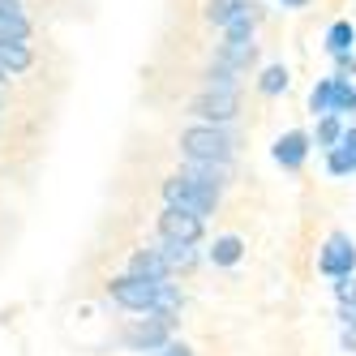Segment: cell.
Here are the masks:
<instances>
[{"mask_svg": "<svg viewBox=\"0 0 356 356\" xmlns=\"http://www.w3.org/2000/svg\"><path fill=\"white\" fill-rule=\"evenodd\" d=\"M176 146H181L185 163H232L236 155V138L223 124H189V129H181Z\"/></svg>", "mask_w": 356, "mask_h": 356, "instance_id": "obj_1", "label": "cell"}, {"mask_svg": "<svg viewBox=\"0 0 356 356\" xmlns=\"http://www.w3.org/2000/svg\"><path fill=\"white\" fill-rule=\"evenodd\" d=\"M163 202H168L172 211H185V215L207 219L219 207V193L207 189V185H197V181H189L185 172H176V176H168V181H163Z\"/></svg>", "mask_w": 356, "mask_h": 356, "instance_id": "obj_2", "label": "cell"}, {"mask_svg": "<svg viewBox=\"0 0 356 356\" xmlns=\"http://www.w3.org/2000/svg\"><path fill=\"white\" fill-rule=\"evenodd\" d=\"M112 300L129 314H155V300H159V284L155 279H138V275H120L108 284Z\"/></svg>", "mask_w": 356, "mask_h": 356, "instance_id": "obj_3", "label": "cell"}, {"mask_svg": "<svg viewBox=\"0 0 356 356\" xmlns=\"http://www.w3.org/2000/svg\"><path fill=\"white\" fill-rule=\"evenodd\" d=\"M189 112L202 120V124H227V120H236L241 112V90H202Z\"/></svg>", "mask_w": 356, "mask_h": 356, "instance_id": "obj_4", "label": "cell"}, {"mask_svg": "<svg viewBox=\"0 0 356 356\" xmlns=\"http://www.w3.org/2000/svg\"><path fill=\"white\" fill-rule=\"evenodd\" d=\"M159 241H168V245H197L202 236H207V223H202L197 215H185V211H172V207H163L159 211Z\"/></svg>", "mask_w": 356, "mask_h": 356, "instance_id": "obj_5", "label": "cell"}, {"mask_svg": "<svg viewBox=\"0 0 356 356\" xmlns=\"http://www.w3.org/2000/svg\"><path fill=\"white\" fill-rule=\"evenodd\" d=\"M318 266H322V275H330V279L356 275V245H352V236L330 232V241H326L322 253H318Z\"/></svg>", "mask_w": 356, "mask_h": 356, "instance_id": "obj_6", "label": "cell"}, {"mask_svg": "<svg viewBox=\"0 0 356 356\" xmlns=\"http://www.w3.org/2000/svg\"><path fill=\"white\" fill-rule=\"evenodd\" d=\"M168 330H172L168 318L150 314V322H134L129 330H124V343H129L134 352H155V348H168Z\"/></svg>", "mask_w": 356, "mask_h": 356, "instance_id": "obj_7", "label": "cell"}, {"mask_svg": "<svg viewBox=\"0 0 356 356\" xmlns=\"http://www.w3.org/2000/svg\"><path fill=\"white\" fill-rule=\"evenodd\" d=\"M305 159H309V134L292 129V134H284V138L275 142V163H284L288 172L305 168Z\"/></svg>", "mask_w": 356, "mask_h": 356, "instance_id": "obj_8", "label": "cell"}, {"mask_svg": "<svg viewBox=\"0 0 356 356\" xmlns=\"http://www.w3.org/2000/svg\"><path fill=\"white\" fill-rule=\"evenodd\" d=\"M129 275L138 279H155V284H163V279H172V266L159 249H138L134 258H129Z\"/></svg>", "mask_w": 356, "mask_h": 356, "instance_id": "obj_9", "label": "cell"}, {"mask_svg": "<svg viewBox=\"0 0 356 356\" xmlns=\"http://www.w3.org/2000/svg\"><path fill=\"white\" fill-rule=\"evenodd\" d=\"M253 60H258V43H253V39H223V47H219V65L245 73Z\"/></svg>", "mask_w": 356, "mask_h": 356, "instance_id": "obj_10", "label": "cell"}, {"mask_svg": "<svg viewBox=\"0 0 356 356\" xmlns=\"http://www.w3.org/2000/svg\"><path fill=\"white\" fill-rule=\"evenodd\" d=\"M185 176L197 185H207V189H223L227 181H232V163H185Z\"/></svg>", "mask_w": 356, "mask_h": 356, "instance_id": "obj_11", "label": "cell"}, {"mask_svg": "<svg viewBox=\"0 0 356 356\" xmlns=\"http://www.w3.org/2000/svg\"><path fill=\"white\" fill-rule=\"evenodd\" d=\"M31 65H35V52L26 43H0V69H5L9 78L13 73H26Z\"/></svg>", "mask_w": 356, "mask_h": 356, "instance_id": "obj_12", "label": "cell"}, {"mask_svg": "<svg viewBox=\"0 0 356 356\" xmlns=\"http://www.w3.org/2000/svg\"><path fill=\"white\" fill-rule=\"evenodd\" d=\"M245 9H253V0H207V22L211 26H227L236 13H245Z\"/></svg>", "mask_w": 356, "mask_h": 356, "instance_id": "obj_13", "label": "cell"}, {"mask_svg": "<svg viewBox=\"0 0 356 356\" xmlns=\"http://www.w3.org/2000/svg\"><path fill=\"white\" fill-rule=\"evenodd\" d=\"M245 258V241L241 236H215V245H211V262L215 266H236Z\"/></svg>", "mask_w": 356, "mask_h": 356, "instance_id": "obj_14", "label": "cell"}, {"mask_svg": "<svg viewBox=\"0 0 356 356\" xmlns=\"http://www.w3.org/2000/svg\"><path fill=\"white\" fill-rule=\"evenodd\" d=\"M352 43H356V26H352V22H335V26L326 31V52L330 56H348Z\"/></svg>", "mask_w": 356, "mask_h": 356, "instance_id": "obj_15", "label": "cell"}, {"mask_svg": "<svg viewBox=\"0 0 356 356\" xmlns=\"http://www.w3.org/2000/svg\"><path fill=\"white\" fill-rule=\"evenodd\" d=\"M26 39H31L26 13H0V43H26Z\"/></svg>", "mask_w": 356, "mask_h": 356, "instance_id": "obj_16", "label": "cell"}, {"mask_svg": "<svg viewBox=\"0 0 356 356\" xmlns=\"http://www.w3.org/2000/svg\"><path fill=\"white\" fill-rule=\"evenodd\" d=\"M330 108H335V78H322V82L309 90V112L322 120V116H330Z\"/></svg>", "mask_w": 356, "mask_h": 356, "instance_id": "obj_17", "label": "cell"}, {"mask_svg": "<svg viewBox=\"0 0 356 356\" xmlns=\"http://www.w3.org/2000/svg\"><path fill=\"white\" fill-rule=\"evenodd\" d=\"M314 142H318V146H326V150L343 146V124H339V116H322V120H318V134H314Z\"/></svg>", "mask_w": 356, "mask_h": 356, "instance_id": "obj_18", "label": "cell"}, {"mask_svg": "<svg viewBox=\"0 0 356 356\" xmlns=\"http://www.w3.org/2000/svg\"><path fill=\"white\" fill-rule=\"evenodd\" d=\"M159 253L168 258V266H172V270H189V266L197 262L193 245H168V241H159Z\"/></svg>", "mask_w": 356, "mask_h": 356, "instance_id": "obj_19", "label": "cell"}, {"mask_svg": "<svg viewBox=\"0 0 356 356\" xmlns=\"http://www.w3.org/2000/svg\"><path fill=\"white\" fill-rule=\"evenodd\" d=\"M326 172H330V176H348V172H356V150H348V146L326 150Z\"/></svg>", "mask_w": 356, "mask_h": 356, "instance_id": "obj_20", "label": "cell"}, {"mask_svg": "<svg viewBox=\"0 0 356 356\" xmlns=\"http://www.w3.org/2000/svg\"><path fill=\"white\" fill-rule=\"evenodd\" d=\"M356 112V86L348 78H335V108H330V116H352Z\"/></svg>", "mask_w": 356, "mask_h": 356, "instance_id": "obj_21", "label": "cell"}, {"mask_svg": "<svg viewBox=\"0 0 356 356\" xmlns=\"http://www.w3.org/2000/svg\"><path fill=\"white\" fill-rule=\"evenodd\" d=\"M258 90H262V95H284V90H288V69H284V65H270V69H262Z\"/></svg>", "mask_w": 356, "mask_h": 356, "instance_id": "obj_22", "label": "cell"}, {"mask_svg": "<svg viewBox=\"0 0 356 356\" xmlns=\"http://www.w3.org/2000/svg\"><path fill=\"white\" fill-rule=\"evenodd\" d=\"M207 90H236V69H227V65H211L207 69Z\"/></svg>", "mask_w": 356, "mask_h": 356, "instance_id": "obj_23", "label": "cell"}, {"mask_svg": "<svg viewBox=\"0 0 356 356\" xmlns=\"http://www.w3.org/2000/svg\"><path fill=\"white\" fill-rule=\"evenodd\" d=\"M335 296H339V305H356V275L335 279Z\"/></svg>", "mask_w": 356, "mask_h": 356, "instance_id": "obj_24", "label": "cell"}, {"mask_svg": "<svg viewBox=\"0 0 356 356\" xmlns=\"http://www.w3.org/2000/svg\"><path fill=\"white\" fill-rule=\"evenodd\" d=\"M335 65H339L335 78H352V73H356V56H352V52H348V56H335Z\"/></svg>", "mask_w": 356, "mask_h": 356, "instance_id": "obj_25", "label": "cell"}, {"mask_svg": "<svg viewBox=\"0 0 356 356\" xmlns=\"http://www.w3.org/2000/svg\"><path fill=\"white\" fill-rule=\"evenodd\" d=\"M155 356H193V352H189L185 343H168V348H159Z\"/></svg>", "mask_w": 356, "mask_h": 356, "instance_id": "obj_26", "label": "cell"}, {"mask_svg": "<svg viewBox=\"0 0 356 356\" xmlns=\"http://www.w3.org/2000/svg\"><path fill=\"white\" fill-rule=\"evenodd\" d=\"M339 318H343V326H356V305H343Z\"/></svg>", "mask_w": 356, "mask_h": 356, "instance_id": "obj_27", "label": "cell"}, {"mask_svg": "<svg viewBox=\"0 0 356 356\" xmlns=\"http://www.w3.org/2000/svg\"><path fill=\"white\" fill-rule=\"evenodd\" d=\"M343 146L356 150V124H348V129H343Z\"/></svg>", "mask_w": 356, "mask_h": 356, "instance_id": "obj_28", "label": "cell"}, {"mask_svg": "<svg viewBox=\"0 0 356 356\" xmlns=\"http://www.w3.org/2000/svg\"><path fill=\"white\" fill-rule=\"evenodd\" d=\"M284 5H288V9H305V5H309V0H284Z\"/></svg>", "mask_w": 356, "mask_h": 356, "instance_id": "obj_29", "label": "cell"}, {"mask_svg": "<svg viewBox=\"0 0 356 356\" xmlns=\"http://www.w3.org/2000/svg\"><path fill=\"white\" fill-rule=\"evenodd\" d=\"M5 82H9V73H5V69H0V86H5Z\"/></svg>", "mask_w": 356, "mask_h": 356, "instance_id": "obj_30", "label": "cell"}, {"mask_svg": "<svg viewBox=\"0 0 356 356\" xmlns=\"http://www.w3.org/2000/svg\"><path fill=\"white\" fill-rule=\"evenodd\" d=\"M0 112H5V99H0Z\"/></svg>", "mask_w": 356, "mask_h": 356, "instance_id": "obj_31", "label": "cell"}]
</instances>
